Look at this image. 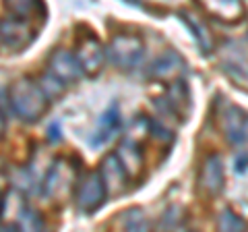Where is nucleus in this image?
Returning <instances> with one entry per match:
<instances>
[{"label":"nucleus","mask_w":248,"mask_h":232,"mask_svg":"<svg viewBox=\"0 0 248 232\" xmlns=\"http://www.w3.org/2000/svg\"><path fill=\"white\" fill-rule=\"evenodd\" d=\"M145 44L135 33H118L114 35L106 48V58L120 68V71H133L143 63Z\"/></svg>","instance_id":"f03ea898"},{"label":"nucleus","mask_w":248,"mask_h":232,"mask_svg":"<svg viewBox=\"0 0 248 232\" xmlns=\"http://www.w3.org/2000/svg\"><path fill=\"white\" fill-rule=\"evenodd\" d=\"M99 176L104 181V187H106V193L108 197H118L122 195L124 191L128 187V174L124 172V168L120 164V160L116 153H108V156L102 160V166L97 168Z\"/></svg>","instance_id":"6e6552de"},{"label":"nucleus","mask_w":248,"mask_h":232,"mask_svg":"<svg viewBox=\"0 0 248 232\" xmlns=\"http://www.w3.org/2000/svg\"><path fill=\"white\" fill-rule=\"evenodd\" d=\"M184 68V60L176 50H166L161 56L151 65V77L161 83L176 81V75Z\"/></svg>","instance_id":"f8f14e48"},{"label":"nucleus","mask_w":248,"mask_h":232,"mask_svg":"<svg viewBox=\"0 0 248 232\" xmlns=\"http://www.w3.org/2000/svg\"><path fill=\"white\" fill-rule=\"evenodd\" d=\"M0 212H2V197H0Z\"/></svg>","instance_id":"b1692460"},{"label":"nucleus","mask_w":248,"mask_h":232,"mask_svg":"<svg viewBox=\"0 0 248 232\" xmlns=\"http://www.w3.org/2000/svg\"><path fill=\"white\" fill-rule=\"evenodd\" d=\"M226 187V170L219 153H209L203 160L197 176V191L201 197H217Z\"/></svg>","instance_id":"423d86ee"},{"label":"nucleus","mask_w":248,"mask_h":232,"mask_svg":"<svg viewBox=\"0 0 248 232\" xmlns=\"http://www.w3.org/2000/svg\"><path fill=\"white\" fill-rule=\"evenodd\" d=\"M122 127V116H120V106L118 102H114L108 110L102 114V118H99V125L95 129V133L91 135L89 143L93 148H99V145H104L106 141H110V139L118 133Z\"/></svg>","instance_id":"9b49d317"},{"label":"nucleus","mask_w":248,"mask_h":232,"mask_svg":"<svg viewBox=\"0 0 248 232\" xmlns=\"http://www.w3.org/2000/svg\"><path fill=\"white\" fill-rule=\"evenodd\" d=\"M75 58H77V63H79V68L83 75L97 77L102 73L104 63H106V50L95 35L87 33V35H81L79 42H77Z\"/></svg>","instance_id":"0eeeda50"},{"label":"nucleus","mask_w":248,"mask_h":232,"mask_svg":"<svg viewBox=\"0 0 248 232\" xmlns=\"http://www.w3.org/2000/svg\"><path fill=\"white\" fill-rule=\"evenodd\" d=\"M48 75L54 77L58 83L68 85V83L79 81V77L83 73H81L79 63H77V58H75L73 52L56 50V52H52V56L48 60Z\"/></svg>","instance_id":"9d476101"},{"label":"nucleus","mask_w":248,"mask_h":232,"mask_svg":"<svg viewBox=\"0 0 248 232\" xmlns=\"http://www.w3.org/2000/svg\"><path fill=\"white\" fill-rule=\"evenodd\" d=\"M6 11H9L11 17H15V19L29 21L33 15L42 13L44 6L37 4V2H9V4H6Z\"/></svg>","instance_id":"aec40b11"},{"label":"nucleus","mask_w":248,"mask_h":232,"mask_svg":"<svg viewBox=\"0 0 248 232\" xmlns=\"http://www.w3.org/2000/svg\"><path fill=\"white\" fill-rule=\"evenodd\" d=\"M9 104L21 120L37 122L48 112L50 98L46 96L40 81L31 79V77H21L9 87Z\"/></svg>","instance_id":"f257e3e1"},{"label":"nucleus","mask_w":248,"mask_h":232,"mask_svg":"<svg viewBox=\"0 0 248 232\" xmlns=\"http://www.w3.org/2000/svg\"><path fill=\"white\" fill-rule=\"evenodd\" d=\"M4 129H6V120H4V114L0 112V139L4 135Z\"/></svg>","instance_id":"4be33fe9"},{"label":"nucleus","mask_w":248,"mask_h":232,"mask_svg":"<svg viewBox=\"0 0 248 232\" xmlns=\"http://www.w3.org/2000/svg\"><path fill=\"white\" fill-rule=\"evenodd\" d=\"M120 232H151V224L141 210L130 207L120 215Z\"/></svg>","instance_id":"f3484780"},{"label":"nucleus","mask_w":248,"mask_h":232,"mask_svg":"<svg viewBox=\"0 0 248 232\" xmlns=\"http://www.w3.org/2000/svg\"><path fill=\"white\" fill-rule=\"evenodd\" d=\"M157 102L166 112L176 116L178 120H186V114H188V110H190V94H188L186 83L182 79H176L172 83H168L166 96L161 99H155V104Z\"/></svg>","instance_id":"1a4fd4ad"},{"label":"nucleus","mask_w":248,"mask_h":232,"mask_svg":"<svg viewBox=\"0 0 248 232\" xmlns=\"http://www.w3.org/2000/svg\"><path fill=\"white\" fill-rule=\"evenodd\" d=\"M71 182H73L71 170H68V166L64 164V162L58 160L56 164L50 168V172H48V176H46V181H44V195L46 197L56 195L58 189L68 187Z\"/></svg>","instance_id":"2eb2a0df"},{"label":"nucleus","mask_w":248,"mask_h":232,"mask_svg":"<svg viewBox=\"0 0 248 232\" xmlns=\"http://www.w3.org/2000/svg\"><path fill=\"white\" fill-rule=\"evenodd\" d=\"M108 197L104 181L97 170H89L85 172L75 184V203L83 214H93L104 205Z\"/></svg>","instance_id":"20e7f679"},{"label":"nucleus","mask_w":248,"mask_h":232,"mask_svg":"<svg viewBox=\"0 0 248 232\" xmlns=\"http://www.w3.org/2000/svg\"><path fill=\"white\" fill-rule=\"evenodd\" d=\"M0 232H21L17 226H15V224H11V226H4L2 230H0Z\"/></svg>","instance_id":"5701e85b"},{"label":"nucleus","mask_w":248,"mask_h":232,"mask_svg":"<svg viewBox=\"0 0 248 232\" xmlns=\"http://www.w3.org/2000/svg\"><path fill=\"white\" fill-rule=\"evenodd\" d=\"M35 32L29 27V21L2 19L0 21V54H17L33 42Z\"/></svg>","instance_id":"39448f33"},{"label":"nucleus","mask_w":248,"mask_h":232,"mask_svg":"<svg viewBox=\"0 0 248 232\" xmlns=\"http://www.w3.org/2000/svg\"><path fill=\"white\" fill-rule=\"evenodd\" d=\"M114 153L118 156L124 172L128 174V179H137L139 172H141V168H143V156H141L139 145L133 141V139H126V141H122L118 151H114Z\"/></svg>","instance_id":"ddd939ff"},{"label":"nucleus","mask_w":248,"mask_h":232,"mask_svg":"<svg viewBox=\"0 0 248 232\" xmlns=\"http://www.w3.org/2000/svg\"><path fill=\"white\" fill-rule=\"evenodd\" d=\"M180 17H182V21L186 23V27L192 32V35H195V40H197V44H199V48L203 50V54H211L213 52V35H211V32L201 23L199 19H195L192 15H188V13H180Z\"/></svg>","instance_id":"dca6fc26"},{"label":"nucleus","mask_w":248,"mask_h":232,"mask_svg":"<svg viewBox=\"0 0 248 232\" xmlns=\"http://www.w3.org/2000/svg\"><path fill=\"white\" fill-rule=\"evenodd\" d=\"M17 228L21 232H46L40 214H37L35 210H31V207H27V205H21Z\"/></svg>","instance_id":"6ab92c4d"},{"label":"nucleus","mask_w":248,"mask_h":232,"mask_svg":"<svg viewBox=\"0 0 248 232\" xmlns=\"http://www.w3.org/2000/svg\"><path fill=\"white\" fill-rule=\"evenodd\" d=\"M248 168V151H240V156H236V172L244 174Z\"/></svg>","instance_id":"412c9836"},{"label":"nucleus","mask_w":248,"mask_h":232,"mask_svg":"<svg viewBox=\"0 0 248 232\" xmlns=\"http://www.w3.org/2000/svg\"><path fill=\"white\" fill-rule=\"evenodd\" d=\"M246 220L238 215L232 207H223L217 218V232H246Z\"/></svg>","instance_id":"a211bd4d"},{"label":"nucleus","mask_w":248,"mask_h":232,"mask_svg":"<svg viewBox=\"0 0 248 232\" xmlns=\"http://www.w3.org/2000/svg\"><path fill=\"white\" fill-rule=\"evenodd\" d=\"M215 116L219 131L230 143L240 145L248 139V114L240 106H234L228 99H223V102L217 104Z\"/></svg>","instance_id":"7ed1b4c3"},{"label":"nucleus","mask_w":248,"mask_h":232,"mask_svg":"<svg viewBox=\"0 0 248 232\" xmlns=\"http://www.w3.org/2000/svg\"><path fill=\"white\" fill-rule=\"evenodd\" d=\"M207 15H211L217 21L226 23H236L244 17V6L236 2V0H226V2H207L203 4Z\"/></svg>","instance_id":"4468645a"}]
</instances>
